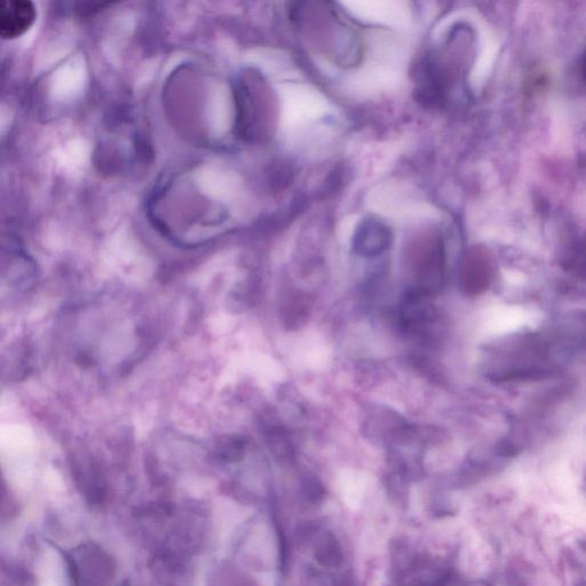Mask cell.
<instances>
[{
    "mask_svg": "<svg viewBox=\"0 0 586 586\" xmlns=\"http://www.w3.org/2000/svg\"><path fill=\"white\" fill-rule=\"evenodd\" d=\"M36 18V6L29 0L4 2L0 9V36L7 41L19 38L34 25Z\"/></svg>",
    "mask_w": 586,
    "mask_h": 586,
    "instance_id": "1",
    "label": "cell"
},
{
    "mask_svg": "<svg viewBox=\"0 0 586 586\" xmlns=\"http://www.w3.org/2000/svg\"><path fill=\"white\" fill-rule=\"evenodd\" d=\"M392 241L390 228L376 219H369L356 232L353 249L361 257L372 258L390 249Z\"/></svg>",
    "mask_w": 586,
    "mask_h": 586,
    "instance_id": "2",
    "label": "cell"
},
{
    "mask_svg": "<svg viewBox=\"0 0 586 586\" xmlns=\"http://www.w3.org/2000/svg\"><path fill=\"white\" fill-rule=\"evenodd\" d=\"M493 281V267L490 260L480 252H473L466 258L461 273V288L467 295L475 296L485 292Z\"/></svg>",
    "mask_w": 586,
    "mask_h": 586,
    "instance_id": "3",
    "label": "cell"
},
{
    "mask_svg": "<svg viewBox=\"0 0 586 586\" xmlns=\"http://www.w3.org/2000/svg\"><path fill=\"white\" fill-rule=\"evenodd\" d=\"M586 336V335H585Z\"/></svg>",
    "mask_w": 586,
    "mask_h": 586,
    "instance_id": "4",
    "label": "cell"
}]
</instances>
